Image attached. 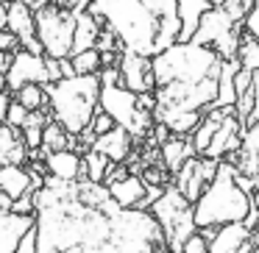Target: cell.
Wrapping results in <instances>:
<instances>
[{"label": "cell", "mask_w": 259, "mask_h": 253, "mask_svg": "<svg viewBox=\"0 0 259 253\" xmlns=\"http://www.w3.org/2000/svg\"><path fill=\"white\" fill-rule=\"evenodd\" d=\"M242 120L234 114V106L229 109V112L223 114V120L218 123V128H214V134H212V139H209V147L203 150V156H209V159H226L229 153H237V147H240V142H242Z\"/></svg>", "instance_id": "5bb4252c"}, {"label": "cell", "mask_w": 259, "mask_h": 253, "mask_svg": "<svg viewBox=\"0 0 259 253\" xmlns=\"http://www.w3.org/2000/svg\"><path fill=\"white\" fill-rule=\"evenodd\" d=\"M12 197L9 195H3V192H0V212H12Z\"/></svg>", "instance_id": "7bdbcfd3"}, {"label": "cell", "mask_w": 259, "mask_h": 253, "mask_svg": "<svg viewBox=\"0 0 259 253\" xmlns=\"http://www.w3.org/2000/svg\"><path fill=\"white\" fill-rule=\"evenodd\" d=\"M248 123H259V78H253V109Z\"/></svg>", "instance_id": "ab89813d"}, {"label": "cell", "mask_w": 259, "mask_h": 253, "mask_svg": "<svg viewBox=\"0 0 259 253\" xmlns=\"http://www.w3.org/2000/svg\"><path fill=\"white\" fill-rule=\"evenodd\" d=\"M179 253H206V236H203L201 231H195V234L184 242V247H181Z\"/></svg>", "instance_id": "e575fe53"}, {"label": "cell", "mask_w": 259, "mask_h": 253, "mask_svg": "<svg viewBox=\"0 0 259 253\" xmlns=\"http://www.w3.org/2000/svg\"><path fill=\"white\" fill-rule=\"evenodd\" d=\"M12 212H14V214H34V192L17 197V200L12 203Z\"/></svg>", "instance_id": "8d00e7d4"}, {"label": "cell", "mask_w": 259, "mask_h": 253, "mask_svg": "<svg viewBox=\"0 0 259 253\" xmlns=\"http://www.w3.org/2000/svg\"><path fill=\"white\" fill-rule=\"evenodd\" d=\"M101 112L114 120V125L125 128L134 139L145 136L153 128V112L142 106L140 95L128 92L123 84H103L101 81Z\"/></svg>", "instance_id": "ba28073f"}, {"label": "cell", "mask_w": 259, "mask_h": 253, "mask_svg": "<svg viewBox=\"0 0 259 253\" xmlns=\"http://www.w3.org/2000/svg\"><path fill=\"white\" fill-rule=\"evenodd\" d=\"M148 209H151V214L156 217L159 228H162L164 247H167V250H173V253H179L181 247H184V242L198 231L192 203L187 200V197L181 195L173 184L164 186L162 195H159Z\"/></svg>", "instance_id": "8992f818"}, {"label": "cell", "mask_w": 259, "mask_h": 253, "mask_svg": "<svg viewBox=\"0 0 259 253\" xmlns=\"http://www.w3.org/2000/svg\"><path fill=\"white\" fill-rule=\"evenodd\" d=\"M237 59H240V67L259 73V42H256V39H251V36H245V39L240 42Z\"/></svg>", "instance_id": "f546056e"}, {"label": "cell", "mask_w": 259, "mask_h": 253, "mask_svg": "<svg viewBox=\"0 0 259 253\" xmlns=\"http://www.w3.org/2000/svg\"><path fill=\"white\" fill-rule=\"evenodd\" d=\"M192 212H195L198 231L220 228L229 223H245L248 212H251V192L240 184L237 167L231 162L220 159L218 173L201 192V197L192 203Z\"/></svg>", "instance_id": "277c9868"}, {"label": "cell", "mask_w": 259, "mask_h": 253, "mask_svg": "<svg viewBox=\"0 0 259 253\" xmlns=\"http://www.w3.org/2000/svg\"><path fill=\"white\" fill-rule=\"evenodd\" d=\"M0 192L9 195L12 200L34 192V184H31V173L23 167V164H0Z\"/></svg>", "instance_id": "603a6c76"}, {"label": "cell", "mask_w": 259, "mask_h": 253, "mask_svg": "<svg viewBox=\"0 0 259 253\" xmlns=\"http://www.w3.org/2000/svg\"><path fill=\"white\" fill-rule=\"evenodd\" d=\"M53 3H59V6H64V9H73V12H84V9L90 6V0H53Z\"/></svg>", "instance_id": "60d3db41"}, {"label": "cell", "mask_w": 259, "mask_h": 253, "mask_svg": "<svg viewBox=\"0 0 259 253\" xmlns=\"http://www.w3.org/2000/svg\"><path fill=\"white\" fill-rule=\"evenodd\" d=\"M159 253H173V250H167V247H162V250H159Z\"/></svg>", "instance_id": "7dc6e473"}, {"label": "cell", "mask_w": 259, "mask_h": 253, "mask_svg": "<svg viewBox=\"0 0 259 253\" xmlns=\"http://www.w3.org/2000/svg\"><path fill=\"white\" fill-rule=\"evenodd\" d=\"M117 73H120V84L134 95H151L153 92V67L148 56H140L134 50H120Z\"/></svg>", "instance_id": "4fadbf2b"}, {"label": "cell", "mask_w": 259, "mask_h": 253, "mask_svg": "<svg viewBox=\"0 0 259 253\" xmlns=\"http://www.w3.org/2000/svg\"><path fill=\"white\" fill-rule=\"evenodd\" d=\"M0 123H3V117H0Z\"/></svg>", "instance_id": "816d5d0a"}, {"label": "cell", "mask_w": 259, "mask_h": 253, "mask_svg": "<svg viewBox=\"0 0 259 253\" xmlns=\"http://www.w3.org/2000/svg\"><path fill=\"white\" fill-rule=\"evenodd\" d=\"M0 50H3V53H14V50H20V39H17V36H14L9 28L0 31Z\"/></svg>", "instance_id": "74e56055"}, {"label": "cell", "mask_w": 259, "mask_h": 253, "mask_svg": "<svg viewBox=\"0 0 259 253\" xmlns=\"http://www.w3.org/2000/svg\"><path fill=\"white\" fill-rule=\"evenodd\" d=\"M192 156H195V147H192V142H187L184 136L176 134V136H170V139L162 142V162L173 175L179 173L181 164H184L187 159H192Z\"/></svg>", "instance_id": "cb8c5ba5"}, {"label": "cell", "mask_w": 259, "mask_h": 253, "mask_svg": "<svg viewBox=\"0 0 259 253\" xmlns=\"http://www.w3.org/2000/svg\"><path fill=\"white\" fill-rule=\"evenodd\" d=\"M242 31H245V36H251V39L259 42V0H253L248 17L242 20Z\"/></svg>", "instance_id": "d6a6232c"}, {"label": "cell", "mask_w": 259, "mask_h": 253, "mask_svg": "<svg viewBox=\"0 0 259 253\" xmlns=\"http://www.w3.org/2000/svg\"><path fill=\"white\" fill-rule=\"evenodd\" d=\"M240 23L229 17L220 6H209L206 12L201 14V23H198L195 34H192V42L198 45L212 47L214 53H220V59H237V50H240Z\"/></svg>", "instance_id": "9c48e42d"}, {"label": "cell", "mask_w": 259, "mask_h": 253, "mask_svg": "<svg viewBox=\"0 0 259 253\" xmlns=\"http://www.w3.org/2000/svg\"><path fill=\"white\" fill-rule=\"evenodd\" d=\"M51 117L70 136L84 134L101 109V75H70L56 84H45Z\"/></svg>", "instance_id": "5b68a950"}, {"label": "cell", "mask_w": 259, "mask_h": 253, "mask_svg": "<svg viewBox=\"0 0 259 253\" xmlns=\"http://www.w3.org/2000/svg\"><path fill=\"white\" fill-rule=\"evenodd\" d=\"M212 6L209 0H179V17H181V36L179 42H190L195 34L198 23H201V14Z\"/></svg>", "instance_id": "d4e9b609"}, {"label": "cell", "mask_w": 259, "mask_h": 253, "mask_svg": "<svg viewBox=\"0 0 259 253\" xmlns=\"http://www.w3.org/2000/svg\"><path fill=\"white\" fill-rule=\"evenodd\" d=\"M87 9L103 20L123 50L148 59L181 36L179 0H90Z\"/></svg>", "instance_id": "3957f363"}, {"label": "cell", "mask_w": 259, "mask_h": 253, "mask_svg": "<svg viewBox=\"0 0 259 253\" xmlns=\"http://www.w3.org/2000/svg\"><path fill=\"white\" fill-rule=\"evenodd\" d=\"M253 75H256L253 70H245V67H240V70H237V73H234V92H237V95H242L245 89H251Z\"/></svg>", "instance_id": "836d02e7"}, {"label": "cell", "mask_w": 259, "mask_h": 253, "mask_svg": "<svg viewBox=\"0 0 259 253\" xmlns=\"http://www.w3.org/2000/svg\"><path fill=\"white\" fill-rule=\"evenodd\" d=\"M109 192L112 197L120 203L123 209H145V197H148V184L140 175H123V178L109 181Z\"/></svg>", "instance_id": "ac0fdd59"}, {"label": "cell", "mask_w": 259, "mask_h": 253, "mask_svg": "<svg viewBox=\"0 0 259 253\" xmlns=\"http://www.w3.org/2000/svg\"><path fill=\"white\" fill-rule=\"evenodd\" d=\"M218 159H209V156H192L181 164V170L176 173V189L187 197L190 203H195L201 197V192L206 189V184L214 178L218 173Z\"/></svg>", "instance_id": "7c38bea8"}, {"label": "cell", "mask_w": 259, "mask_h": 253, "mask_svg": "<svg viewBox=\"0 0 259 253\" xmlns=\"http://www.w3.org/2000/svg\"><path fill=\"white\" fill-rule=\"evenodd\" d=\"M109 159L106 156H101L98 150H87V156H84V178H90V181H101L103 184V178H106V170H109Z\"/></svg>", "instance_id": "f1b7e54d"}, {"label": "cell", "mask_w": 259, "mask_h": 253, "mask_svg": "<svg viewBox=\"0 0 259 253\" xmlns=\"http://www.w3.org/2000/svg\"><path fill=\"white\" fill-rule=\"evenodd\" d=\"M28 228H34V214L0 212V253H17V245Z\"/></svg>", "instance_id": "d6986e66"}, {"label": "cell", "mask_w": 259, "mask_h": 253, "mask_svg": "<svg viewBox=\"0 0 259 253\" xmlns=\"http://www.w3.org/2000/svg\"><path fill=\"white\" fill-rule=\"evenodd\" d=\"M6 9H9V0H0V31L6 28Z\"/></svg>", "instance_id": "ee69618b"}, {"label": "cell", "mask_w": 259, "mask_h": 253, "mask_svg": "<svg viewBox=\"0 0 259 253\" xmlns=\"http://www.w3.org/2000/svg\"><path fill=\"white\" fill-rule=\"evenodd\" d=\"M36 42L42 53L51 59H70L73 56V36H75V12L64 9L53 0L34 12Z\"/></svg>", "instance_id": "52a82bcc"}, {"label": "cell", "mask_w": 259, "mask_h": 253, "mask_svg": "<svg viewBox=\"0 0 259 253\" xmlns=\"http://www.w3.org/2000/svg\"><path fill=\"white\" fill-rule=\"evenodd\" d=\"M25 120H28V109H25L23 103H17V100H12V103H9L3 123H9V125H14V128H20V131H23Z\"/></svg>", "instance_id": "1f68e13d"}, {"label": "cell", "mask_w": 259, "mask_h": 253, "mask_svg": "<svg viewBox=\"0 0 259 253\" xmlns=\"http://www.w3.org/2000/svg\"><path fill=\"white\" fill-rule=\"evenodd\" d=\"M234 167L245 178L259 173V123H248V128L242 131V142L237 147Z\"/></svg>", "instance_id": "ffe728a7"}, {"label": "cell", "mask_w": 259, "mask_h": 253, "mask_svg": "<svg viewBox=\"0 0 259 253\" xmlns=\"http://www.w3.org/2000/svg\"><path fill=\"white\" fill-rule=\"evenodd\" d=\"M253 253H259V247H256V250H253Z\"/></svg>", "instance_id": "f907efd6"}, {"label": "cell", "mask_w": 259, "mask_h": 253, "mask_svg": "<svg viewBox=\"0 0 259 253\" xmlns=\"http://www.w3.org/2000/svg\"><path fill=\"white\" fill-rule=\"evenodd\" d=\"M28 145L20 128L0 123V164H23L28 159Z\"/></svg>", "instance_id": "44dd1931"}, {"label": "cell", "mask_w": 259, "mask_h": 253, "mask_svg": "<svg viewBox=\"0 0 259 253\" xmlns=\"http://www.w3.org/2000/svg\"><path fill=\"white\" fill-rule=\"evenodd\" d=\"M3 84L9 92H17L25 84H51L48 78V64H45V53H34V50H20L12 53V64H9Z\"/></svg>", "instance_id": "8fae6325"}, {"label": "cell", "mask_w": 259, "mask_h": 253, "mask_svg": "<svg viewBox=\"0 0 259 253\" xmlns=\"http://www.w3.org/2000/svg\"><path fill=\"white\" fill-rule=\"evenodd\" d=\"M20 3H25V6H31V9H34V12H36V9H39V6H45L48 0H20Z\"/></svg>", "instance_id": "f6af8a7d"}, {"label": "cell", "mask_w": 259, "mask_h": 253, "mask_svg": "<svg viewBox=\"0 0 259 253\" xmlns=\"http://www.w3.org/2000/svg\"><path fill=\"white\" fill-rule=\"evenodd\" d=\"M131 142H134V136H131L125 128L114 125V128L106 131V134H98V136H95V142H92V150H98L101 156H106L112 164H120V162H125V159H128Z\"/></svg>", "instance_id": "e0dca14e"}, {"label": "cell", "mask_w": 259, "mask_h": 253, "mask_svg": "<svg viewBox=\"0 0 259 253\" xmlns=\"http://www.w3.org/2000/svg\"><path fill=\"white\" fill-rule=\"evenodd\" d=\"M17 253H36V231L34 228L25 231V236L20 239V245H17Z\"/></svg>", "instance_id": "f35d334b"}, {"label": "cell", "mask_w": 259, "mask_h": 253, "mask_svg": "<svg viewBox=\"0 0 259 253\" xmlns=\"http://www.w3.org/2000/svg\"><path fill=\"white\" fill-rule=\"evenodd\" d=\"M36 253H159L164 236L151 209H123L106 184L45 175L34 189Z\"/></svg>", "instance_id": "6da1fadb"}, {"label": "cell", "mask_w": 259, "mask_h": 253, "mask_svg": "<svg viewBox=\"0 0 259 253\" xmlns=\"http://www.w3.org/2000/svg\"><path fill=\"white\" fill-rule=\"evenodd\" d=\"M153 123L187 136L201 123V112L214 106L223 59L198 42H173L151 59Z\"/></svg>", "instance_id": "7a4b0ae2"}, {"label": "cell", "mask_w": 259, "mask_h": 253, "mask_svg": "<svg viewBox=\"0 0 259 253\" xmlns=\"http://www.w3.org/2000/svg\"><path fill=\"white\" fill-rule=\"evenodd\" d=\"M0 86H6V84H3V75H0Z\"/></svg>", "instance_id": "681fc988"}, {"label": "cell", "mask_w": 259, "mask_h": 253, "mask_svg": "<svg viewBox=\"0 0 259 253\" xmlns=\"http://www.w3.org/2000/svg\"><path fill=\"white\" fill-rule=\"evenodd\" d=\"M209 3H212V6H220V3H223V0H209Z\"/></svg>", "instance_id": "bcb514c9"}, {"label": "cell", "mask_w": 259, "mask_h": 253, "mask_svg": "<svg viewBox=\"0 0 259 253\" xmlns=\"http://www.w3.org/2000/svg\"><path fill=\"white\" fill-rule=\"evenodd\" d=\"M6 28L20 39V47L25 50L42 53L39 42H36V25H34V9L20 3V0H9L6 9Z\"/></svg>", "instance_id": "9a60e30c"}, {"label": "cell", "mask_w": 259, "mask_h": 253, "mask_svg": "<svg viewBox=\"0 0 259 253\" xmlns=\"http://www.w3.org/2000/svg\"><path fill=\"white\" fill-rule=\"evenodd\" d=\"M251 6H253V0H223V3H220V9H223V12L240 25H242V20L248 17Z\"/></svg>", "instance_id": "4dcf8cb0"}, {"label": "cell", "mask_w": 259, "mask_h": 253, "mask_svg": "<svg viewBox=\"0 0 259 253\" xmlns=\"http://www.w3.org/2000/svg\"><path fill=\"white\" fill-rule=\"evenodd\" d=\"M75 142H78V136H70L56 120H48V125L42 128V145H39L42 147V159H45V153H51V150H64V147L75 150L73 147Z\"/></svg>", "instance_id": "484cf974"}, {"label": "cell", "mask_w": 259, "mask_h": 253, "mask_svg": "<svg viewBox=\"0 0 259 253\" xmlns=\"http://www.w3.org/2000/svg\"><path fill=\"white\" fill-rule=\"evenodd\" d=\"M206 236V253H253L259 247V234L245 223H229L218 231L201 228Z\"/></svg>", "instance_id": "30bf717a"}, {"label": "cell", "mask_w": 259, "mask_h": 253, "mask_svg": "<svg viewBox=\"0 0 259 253\" xmlns=\"http://www.w3.org/2000/svg\"><path fill=\"white\" fill-rule=\"evenodd\" d=\"M103 31V20L95 17L90 9L84 12H75V36H73V53H81V50H90L95 47L98 36Z\"/></svg>", "instance_id": "7402d4cb"}, {"label": "cell", "mask_w": 259, "mask_h": 253, "mask_svg": "<svg viewBox=\"0 0 259 253\" xmlns=\"http://www.w3.org/2000/svg\"><path fill=\"white\" fill-rule=\"evenodd\" d=\"M9 64H12V53H3V50H0V75H6Z\"/></svg>", "instance_id": "b9f144b4"}, {"label": "cell", "mask_w": 259, "mask_h": 253, "mask_svg": "<svg viewBox=\"0 0 259 253\" xmlns=\"http://www.w3.org/2000/svg\"><path fill=\"white\" fill-rule=\"evenodd\" d=\"M45 170L48 175H53L59 181H78L84 178V156L78 150H70V147L51 150L45 153Z\"/></svg>", "instance_id": "2e32d148"}, {"label": "cell", "mask_w": 259, "mask_h": 253, "mask_svg": "<svg viewBox=\"0 0 259 253\" xmlns=\"http://www.w3.org/2000/svg\"><path fill=\"white\" fill-rule=\"evenodd\" d=\"M14 95H17L14 100L23 103L28 112H39V109H45V100H48L45 84H25V86H20Z\"/></svg>", "instance_id": "83f0119b"}, {"label": "cell", "mask_w": 259, "mask_h": 253, "mask_svg": "<svg viewBox=\"0 0 259 253\" xmlns=\"http://www.w3.org/2000/svg\"><path fill=\"white\" fill-rule=\"evenodd\" d=\"M253 231H256V234H259V217H256V228H253Z\"/></svg>", "instance_id": "c3c4849f"}, {"label": "cell", "mask_w": 259, "mask_h": 253, "mask_svg": "<svg viewBox=\"0 0 259 253\" xmlns=\"http://www.w3.org/2000/svg\"><path fill=\"white\" fill-rule=\"evenodd\" d=\"M90 128H92V134H95V136H98V134H106L109 128H114V120L109 117L106 112H101V109H98V114L92 117V125H90Z\"/></svg>", "instance_id": "d590c367"}, {"label": "cell", "mask_w": 259, "mask_h": 253, "mask_svg": "<svg viewBox=\"0 0 259 253\" xmlns=\"http://www.w3.org/2000/svg\"><path fill=\"white\" fill-rule=\"evenodd\" d=\"M256 78H259V73H256Z\"/></svg>", "instance_id": "f5cc1de1"}, {"label": "cell", "mask_w": 259, "mask_h": 253, "mask_svg": "<svg viewBox=\"0 0 259 253\" xmlns=\"http://www.w3.org/2000/svg\"><path fill=\"white\" fill-rule=\"evenodd\" d=\"M70 64H73V73L75 75H98V73H101V67H103L101 53H98L95 47L81 50V53H73V56H70Z\"/></svg>", "instance_id": "4316f807"}]
</instances>
